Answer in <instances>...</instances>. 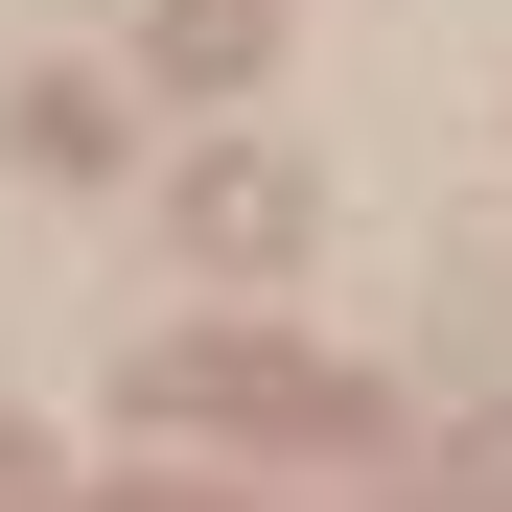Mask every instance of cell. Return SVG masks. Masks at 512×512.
I'll return each instance as SVG.
<instances>
[{"mask_svg": "<svg viewBox=\"0 0 512 512\" xmlns=\"http://www.w3.org/2000/svg\"><path fill=\"white\" fill-rule=\"evenodd\" d=\"M187 233H210V256H303V163H210Z\"/></svg>", "mask_w": 512, "mask_h": 512, "instance_id": "cell-1", "label": "cell"}]
</instances>
